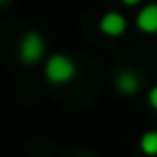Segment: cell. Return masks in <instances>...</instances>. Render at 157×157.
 <instances>
[{"label": "cell", "mask_w": 157, "mask_h": 157, "mask_svg": "<svg viewBox=\"0 0 157 157\" xmlns=\"http://www.w3.org/2000/svg\"><path fill=\"white\" fill-rule=\"evenodd\" d=\"M73 73H75L73 63H71L67 56H63V54L52 56V58L48 60V65H45V78H48L50 82H54V84H63V82L71 80Z\"/></svg>", "instance_id": "obj_1"}, {"label": "cell", "mask_w": 157, "mask_h": 157, "mask_svg": "<svg viewBox=\"0 0 157 157\" xmlns=\"http://www.w3.org/2000/svg\"><path fill=\"white\" fill-rule=\"evenodd\" d=\"M43 56V39L41 35L37 33H28L24 39H22V45H20V58L28 65L37 63L39 58Z\"/></svg>", "instance_id": "obj_2"}, {"label": "cell", "mask_w": 157, "mask_h": 157, "mask_svg": "<svg viewBox=\"0 0 157 157\" xmlns=\"http://www.w3.org/2000/svg\"><path fill=\"white\" fill-rule=\"evenodd\" d=\"M125 26H127L125 17H123L121 13H114V11L105 13L103 20H101V24H99V28H101L105 35H110V37H118V35H123V33H125Z\"/></svg>", "instance_id": "obj_3"}, {"label": "cell", "mask_w": 157, "mask_h": 157, "mask_svg": "<svg viewBox=\"0 0 157 157\" xmlns=\"http://www.w3.org/2000/svg\"><path fill=\"white\" fill-rule=\"evenodd\" d=\"M138 26L144 33H157V5H146L138 13Z\"/></svg>", "instance_id": "obj_4"}, {"label": "cell", "mask_w": 157, "mask_h": 157, "mask_svg": "<svg viewBox=\"0 0 157 157\" xmlns=\"http://www.w3.org/2000/svg\"><path fill=\"white\" fill-rule=\"evenodd\" d=\"M116 88L121 93H125V95H133L140 88V80L136 75H131V73H121L116 78Z\"/></svg>", "instance_id": "obj_5"}, {"label": "cell", "mask_w": 157, "mask_h": 157, "mask_svg": "<svg viewBox=\"0 0 157 157\" xmlns=\"http://www.w3.org/2000/svg\"><path fill=\"white\" fill-rule=\"evenodd\" d=\"M140 146L146 155H157V131H146L140 140Z\"/></svg>", "instance_id": "obj_6"}, {"label": "cell", "mask_w": 157, "mask_h": 157, "mask_svg": "<svg viewBox=\"0 0 157 157\" xmlns=\"http://www.w3.org/2000/svg\"><path fill=\"white\" fill-rule=\"evenodd\" d=\"M148 101H151V105L157 110V86H155V88H151V93H148Z\"/></svg>", "instance_id": "obj_7"}]
</instances>
